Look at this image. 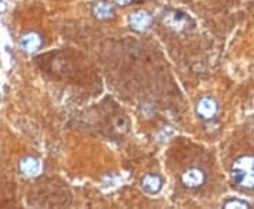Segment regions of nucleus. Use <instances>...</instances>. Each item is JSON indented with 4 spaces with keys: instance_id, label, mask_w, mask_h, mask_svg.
<instances>
[{
    "instance_id": "1",
    "label": "nucleus",
    "mask_w": 254,
    "mask_h": 209,
    "mask_svg": "<svg viewBox=\"0 0 254 209\" xmlns=\"http://www.w3.org/2000/svg\"><path fill=\"white\" fill-rule=\"evenodd\" d=\"M232 177L243 190H254V154H243L237 157L230 168Z\"/></svg>"
},
{
    "instance_id": "2",
    "label": "nucleus",
    "mask_w": 254,
    "mask_h": 209,
    "mask_svg": "<svg viewBox=\"0 0 254 209\" xmlns=\"http://www.w3.org/2000/svg\"><path fill=\"white\" fill-rule=\"evenodd\" d=\"M206 181V175L199 168H188L181 175V182L187 188H198Z\"/></svg>"
},
{
    "instance_id": "3",
    "label": "nucleus",
    "mask_w": 254,
    "mask_h": 209,
    "mask_svg": "<svg viewBox=\"0 0 254 209\" xmlns=\"http://www.w3.org/2000/svg\"><path fill=\"white\" fill-rule=\"evenodd\" d=\"M216 112H218V103H216V100L213 99V98L205 96V98L198 100V103H196V113L202 119L210 120L212 118H215Z\"/></svg>"
},
{
    "instance_id": "4",
    "label": "nucleus",
    "mask_w": 254,
    "mask_h": 209,
    "mask_svg": "<svg viewBox=\"0 0 254 209\" xmlns=\"http://www.w3.org/2000/svg\"><path fill=\"white\" fill-rule=\"evenodd\" d=\"M43 46V38L41 36L36 33V31H30V33H26L24 36L20 38V47L24 53H28V54H33L38 51Z\"/></svg>"
},
{
    "instance_id": "5",
    "label": "nucleus",
    "mask_w": 254,
    "mask_h": 209,
    "mask_svg": "<svg viewBox=\"0 0 254 209\" xmlns=\"http://www.w3.org/2000/svg\"><path fill=\"white\" fill-rule=\"evenodd\" d=\"M18 170L20 173L26 177H37L40 171H41V164L37 160L36 157L31 155H26L20 160L18 163Z\"/></svg>"
},
{
    "instance_id": "6",
    "label": "nucleus",
    "mask_w": 254,
    "mask_h": 209,
    "mask_svg": "<svg viewBox=\"0 0 254 209\" xmlns=\"http://www.w3.org/2000/svg\"><path fill=\"white\" fill-rule=\"evenodd\" d=\"M128 21H130V26H131L133 30H136V31H144V30H147V28L151 26L153 18L144 10H137V11H134L130 16Z\"/></svg>"
},
{
    "instance_id": "7",
    "label": "nucleus",
    "mask_w": 254,
    "mask_h": 209,
    "mask_svg": "<svg viewBox=\"0 0 254 209\" xmlns=\"http://www.w3.org/2000/svg\"><path fill=\"white\" fill-rule=\"evenodd\" d=\"M141 187H143V190L147 194L154 195V194H158V192L161 191V188H163V180L157 174H147V175L143 177V180H141Z\"/></svg>"
},
{
    "instance_id": "8",
    "label": "nucleus",
    "mask_w": 254,
    "mask_h": 209,
    "mask_svg": "<svg viewBox=\"0 0 254 209\" xmlns=\"http://www.w3.org/2000/svg\"><path fill=\"white\" fill-rule=\"evenodd\" d=\"M92 11H93V16L96 18H99V20H106V18H110L115 14V7H113V4H110L109 1L102 0V1H98V3L93 6Z\"/></svg>"
},
{
    "instance_id": "9",
    "label": "nucleus",
    "mask_w": 254,
    "mask_h": 209,
    "mask_svg": "<svg viewBox=\"0 0 254 209\" xmlns=\"http://www.w3.org/2000/svg\"><path fill=\"white\" fill-rule=\"evenodd\" d=\"M223 208L226 209H232V208H237V209H247L252 208V205L249 202L242 200H227L223 202Z\"/></svg>"
},
{
    "instance_id": "10",
    "label": "nucleus",
    "mask_w": 254,
    "mask_h": 209,
    "mask_svg": "<svg viewBox=\"0 0 254 209\" xmlns=\"http://www.w3.org/2000/svg\"><path fill=\"white\" fill-rule=\"evenodd\" d=\"M118 4H120V6H127V4H130L131 3V0H115Z\"/></svg>"
}]
</instances>
